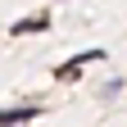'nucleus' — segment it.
<instances>
[{
	"instance_id": "obj_1",
	"label": "nucleus",
	"mask_w": 127,
	"mask_h": 127,
	"mask_svg": "<svg viewBox=\"0 0 127 127\" xmlns=\"http://www.w3.org/2000/svg\"><path fill=\"white\" fill-rule=\"evenodd\" d=\"M95 59H104V50H82V55H73L68 64H59V68H55V77H59V82H73V77L82 73L86 64H95Z\"/></svg>"
},
{
	"instance_id": "obj_2",
	"label": "nucleus",
	"mask_w": 127,
	"mask_h": 127,
	"mask_svg": "<svg viewBox=\"0 0 127 127\" xmlns=\"http://www.w3.org/2000/svg\"><path fill=\"white\" fill-rule=\"evenodd\" d=\"M36 114H41L36 104H18V109H5V114H0V127H14V123H32Z\"/></svg>"
},
{
	"instance_id": "obj_3",
	"label": "nucleus",
	"mask_w": 127,
	"mask_h": 127,
	"mask_svg": "<svg viewBox=\"0 0 127 127\" xmlns=\"http://www.w3.org/2000/svg\"><path fill=\"white\" fill-rule=\"evenodd\" d=\"M45 27H50V18H45V14H32V18H18L9 32H14V36H23V32H45Z\"/></svg>"
}]
</instances>
